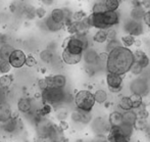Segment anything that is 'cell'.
<instances>
[{
    "instance_id": "obj_1",
    "label": "cell",
    "mask_w": 150,
    "mask_h": 142,
    "mask_svg": "<svg viewBox=\"0 0 150 142\" xmlns=\"http://www.w3.org/2000/svg\"><path fill=\"white\" fill-rule=\"evenodd\" d=\"M134 61V52L128 47L119 46L108 52L106 70L108 73L125 75L128 72H130Z\"/></svg>"
},
{
    "instance_id": "obj_2",
    "label": "cell",
    "mask_w": 150,
    "mask_h": 142,
    "mask_svg": "<svg viewBox=\"0 0 150 142\" xmlns=\"http://www.w3.org/2000/svg\"><path fill=\"white\" fill-rule=\"evenodd\" d=\"M63 49H67L75 54H83L88 49V40L86 35H73L67 38L62 43Z\"/></svg>"
},
{
    "instance_id": "obj_3",
    "label": "cell",
    "mask_w": 150,
    "mask_h": 142,
    "mask_svg": "<svg viewBox=\"0 0 150 142\" xmlns=\"http://www.w3.org/2000/svg\"><path fill=\"white\" fill-rule=\"evenodd\" d=\"M95 102L94 94L89 90H80L75 96V103L80 111H91Z\"/></svg>"
},
{
    "instance_id": "obj_4",
    "label": "cell",
    "mask_w": 150,
    "mask_h": 142,
    "mask_svg": "<svg viewBox=\"0 0 150 142\" xmlns=\"http://www.w3.org/2000/svg\"><path fill=\"white\" fill-rule=\"evenodd\" d=\"M42 98L45 103H59L64 99V92L61 88L51 87L42 91Z\"/></svg>"
},
{
    "instance_id": "obj_5",
    "label": "cell",
    "mask_w": 150,
    "mask_h": 142,
    "mask_svg": "<svg viewBox=\"0 0 150 142\" xmlns=\"http://www.w3.org/2000/svg\"><path fill=\"white\" fill-rule=\"evenodd\" d=\"M106 83L109 90L112 93L120 92L122 90V75H119V74H115V73H107Z\"/></svg>"
},
{
    "instance_id": "obj_6",
    "label": "cell",
    "mask_w": 150,
    "mask_h": 142,
    "mask_svg": "<svg viewBox=\"0 0 150 142\" xmlns=\"http://www.w3.org/2000/svg\"><path fill=\"white\" fill-rule=\"evenodd\" d=\"M26 59H27V55L23 50L14 49V51L12 52V54L10 55L9 62L12 67H14V69H20V67H23L26 65Z\"/></svg>"
},
{
    "instance_id": "obj_7",
    "label": "cell",
    "mask_w": 150,
    "mask_h": 142,
    "mask_svg": "<svg viewBox=\"0 0 150 142\" xmlns=\"http://www.w3.org/2000/svg\"><path fill=\"white\" fill-rule=\"evenodd\" d=\"M52 123L49 120H46V119H42L39 122L37 123V133L40 137L42 138H48L49 137V133L51 130Z\"/></svg>"
},
{
    "instance_id": "obj_8",
    "label": "cell",
    "mask_w": 150,
    "mask_h": 142,
    "mask_svg": "<svg viewBox=\"0 0 150 142\" xmlns=\"http://www.w3.org/2000/svg\"><path fill=\"white\" fill-rule=\"evenodd\" d=\"M125 30L128 32V34L133 35V36H139V35H141L143 32L142 24H140L139 21H135V20H133V18L126 23Z\"/></svg>"
},
{
    "instance_id": "obj_9",
    "label": "cell",
    "mask_w": 150,
    "mask_h": 142,
    "mask_svg": "<svg viewBox=\"0 0 150 142\" xmlns=\"http://www.w3.org/2000/svg\"><path fill=\"white\" fill-rule=\"evenodd\" d=\"M131 91L132 93H137V94L144 95L146 94L147 90H148V86L145 80L143 79H136L131 83Z\"/></svg>"
},
{
    "instance_id": "obj_10",
    "label": "cell",
    "mask_w": 150,
    "mask_h": 142,
    "mask_svg": "<svg viewBox=\"0 0 150 142\" xmlns=\"http://www.w3.org/2000/svg\"><path fill=\"white\" fill-rule=\"evenodd\" d=\"M103 21H104L106 28L109 29L119 24L120 16L117 13V11H108V10H106L105 12H103Z\"/></svg>"
},
{
    "instance_id": "obj_11",
    "label": "cell",
    "mask_w": 150,
    "mask_h": 142,
    "mask_svg": "<svg viewBox=\"0 0 150 142\" xmlns=\"http://www.w3.org/2000/svg\"><path fill=\"white\" fill-rule=\"evenodd\" d=\"M61 57H62V60L64 61L67 65H78V63L82 60L83 54H75V53L69 52L67 49H63Z\"/></svg>"
},
{
    "instance_id": "obj_12",
    "label": "cell",
    "mask_w": 150,
    "mask_h": 142,
    "mask_svg": "<svg viewBox=\"0 0 150 142\" xmlns=\"http://www.w3.org/2000/svg\"><path fill=\"white\" fill-rule=\"evenodd\" d=\"M12 118L10 105L6 102H0V122L5 123Z\"/></svg>"
},
{
    "instance_id": "obj_13",
    "label": "cell",
    "mask_w": 150,
    "mask_h": 142,
    "mask_svg": "<svg viewBox=\"0 0 150 142\" xmlns=\"http://www.w3.org/2000/svg\"><path fill=\"white\" fill-rule=\"evenodd\" d=\"M48 138H49L52 142H62L63 139H64L63 131L59 128V126L52 125L51 130H50V133H49V137H48Z\"/></svg>"
},
{
    "instance_id": "obj_14",
    "label": "cell",
    "mask_w": 150,
    "mask_h": 142,
    "mask_svg": "<svg viewBox=\"0 0 150 142\" xmlns=\"http://www.w3.org/2000/svg\"><path fill=\"white\" fill-rule=\"evenodd\" d=\"M134 58H135V61L138 62L139 65H142L144 69L149 65V62H150L149 57L144 51H142V50H136V51L134 52Z\"/></svg>"
},
{
    "instance_id": "obj_15",
    "label": "cell",
    "mask_w": 150,
    "mask_h": 142,
    "mask_svg": "<svg viewBox=\"0 0 150 142\" xmlns=\"http://www.w3.org/2000/svg\"><path fill=\"white\" fill-rule=\"evenodd\" d=\"M18 109L21 113L27 114L31 111L32 109V101L30 98H21L20 100L18 101Z\"/></svg>"
},
{
    "instance_id": "obj_16",
    "label": "cell",
    "mask_w": 150,
    "mask_h": 142,
    "mask_svg": "<svg viewBox=\"0 0 150 142\" xmlns=\"http://www.w3.org/2000/svg\"><path fill=\"white\" fill-rule=\"evenodd\" d=\"M145 10L144 7L142 6V4H139V5H135L133 7L132 11H131V18L135 21H140L143 20L144 18V14H145Z\"/></svg>"
},
{
    "instance_id": "obj_17",
    "label": "cell",
    "mask_w": 150,
    "mask_h": 142,
    "mask_svg": "<svg viewBox=\"0 0 150 142\" xmlns=\"http://www.w3.org/2000/svg\"><path fill=\"white\" fill-rule=\"evenodd\" d=\"M124 123L122 114L120 111H112L109 116V124L111 127H120Z\"/></svg>"
},
{
    "instance_id": "obj_18",
    "label": "cell",
    "mask_w": 150,
    "mask_h": 142,
    "mask_svg": "<svg viewBox=\"0 0 150 142\" xmlns=\"http://www.w3.org/2000/svg\"><path fill=\"white\" fill-rule=\"evenodd\" d=\"M44 24H45V26H46V29L49 30V31H51V32H57L62 29V27H63V24H58V23H56L55 21H53V18H51V16L46 18Z\"/></svg>"
},
{
    "instance_id": "obj_19",
    "label": "cell",
    "mask_w": 150,
    "mask_h": 142,
    "mask_svg": "<svg viewBox=\"0 0 150 142\" xmlns=\"http://www.w3.org/2000/svg\"><path fill=\"white\" fill-rule=\"evenodd\" d=\"M14 51V48L9 44H3L0 47V59L3 60H9L10 55Z\"/></svg>"
},
{
    "instance_id": "obj_20",
    "label": "cell",
    "mask_w": 150,
    "mask_h": 142,
    "mask_svg": "<svg viewBox=\"0 0 150 142\" xmlns=\"http://www.w3.org/2000/svg\"><path fill=\"white\" fill-rule=\"evenodd\" d=\"M122 118H124V123L132 125V126H134V127H135V125H136L137 120H138L136 111H134L133 109L132 111H125V113L122 114Z\"/></svg>"
},
{
    "instance_id": "obj_21",
    "label": "cell",
    "mask_w": 150,
    "mask_h": 142,
    "mask_svg": "<svg viewBox=\"0 0 150 142\" xmlns=\"http://www.w3.org/2000/svg\"><path fill=\"white\" fill-rule=\"evenodd\" d=\"M50 16L53 18V21H55L58 24H65V16L62 8H54L50 13Z\"/></svg>"
},
{
    "instance_id": "obj_22",
    "label": "cell",
    "mask_w": 150,
    "mask_h": 142,
    "mask_svg": "<svg viewBox=\"0 0 150 142\" xmlns=\"http://www.w3.org/2000/svg\"><path fill=\"white\" fill-rule=\"evenodd\" d=\"M93 40H94L96 43H104L108 40L107 37V32L106 30H98V31L95 33V35L93 36Z\"/></svg>"
},
{
    "instance_id": "obj_23",
    "label": "cell",
    "mask_w": 150,
    "mask_h": 142,
    "mask_svg": "<svg viewBox=\"0 0 150 142\" xmlns=\"http://www.w3.org/2000/svg\"><path fill=\"white\" fill-rule=\"evenodd\" d=\"M119 105L124 111H132V109H133V104H132V101H131L130 96L122 97V98H120V100Z\"/></svg>"
},
{
    "instance_id": "obj_24",
    "label": "cell",
    "mask_w": 150,
    "mask_h": 142,
    "mask_svg": "<svg viewBox=\"0 0 150 142\" xmlns=\"http://www.w3.org/2000/svg\"><path fill=\"white\" fill-rule=\"evenodd\" d=\"M104 6L108 11H117L120 4V0H104Z\"/></svg>"
},
{
    "instance_id": "obj_25",
    "label": "cell",
    "mask_w": 150,
    "mask_h": 142,
    "mask_svg": "<svg viewBox=\"0 0 150 142\" xmlns=\"http://www.w3.org/2000/svg\"><path fill=\"white\" fill-rule=\"evenodd\" d=\"M85 55H84V58H85L86 62L87 63H95L97 60H98V54L94 51V50H85Z\"/></svg>"
},
{
    "instance_id": "obj_26",
    "label": "cell",
    "mask_w": 150,
    "mask_h": 142,
    "mask_svg": "<svg viewBox=\"0 0 150 142\" xmlns=\"http://www.w3.org/2000/svg\"><path fill=\"white\" fill-rule=\"evenodd\" d=\"M94 97H95V101L99 104H102L105 101L107 100V93L105 92L102 89H99L96 92L94 93Z\"/></svg>"
},
{
    "instance_id": "obj_27",
    "label": "cell",
    "mask_w": 150,
    "mask_h": 142,
    "mask_svg": "<svg viewBox=\"0 0 150 142\" xmlns=\"http://www.w3.org/2000/svg\"><path fill=\"white\" fill-rule=\"evenodd\" d=\"M53 81H54V87H56V88L63 89L65 85H67V78L63 75L53 76Z\"/></svg>"
},
{
    "instance_id": "obj_28",
    "label": "cell",
    "mask_w": 150,
    "mask_h": 142,
    "mask_svg": "<svg viewBox=\"0 0 150 142\" xmlns=\"http://www.w3.org/2000/svg\"><path fill=\"white\" fill-rule=\"evenodd\" d=\"M120 130H122V133L127 137V138H130L131 136L133 135L134 133V126L132 125H129V124H126V123H122V125L120 126Z\"/></svg>"
},
{
    "instance_id": "obj_29",
    "label": "cell",
    "mask_w": 150,
    "mask_h": 142,
    "mask_svg": "<svg viewBox=\"0 0 150 142\" xmlns=\"http://www.w3.org/2000/svg\"><path fill=\"white\" fill-rule=\"evenodd\" d=\"M130 98L133 104V109H137L138 107H140L142 105V98H143L142 95L137 94V93H132Z\"/></svg>"
},
{
    "instance_id": "obj_30",
    "label": "cell",
    "mask_w": 150,
    "mask_h": 142,
    "mask_svg": "<svg viewBox=\"0 0 150 142\" xmlns=\"http://www.w3.org/2000/svg\"><path fill=\"white\" fill-rule=\"evenodd\" d=\"M135 42H136V39H135V36L133 35H130V34H128V35L126 36H122V46H125V47H131V46L135 45Z\"/></svg>"
},
{
    "instance_id": "obj_31",
    "label": "cell",
    "mask_w": 150,
    "mask_h": 142,
    "mask_svg": "<svg viewBox=\"0 0 150 142\" xmlns=\"http://www.w3.org/2000/svg\"><path fill=\"white\" fill-rule=\"evenodd\" d=\"M12 80H13V78H12V76H10V75L1 76V77H0V87L3 89L8 88V87L12 84Z\"/></svg>"
},
{
    "instance_id": "obj_32",
    "label": "cell",
    "mask_w": 150,
    "mask_h": 142,
    "mask_svg": "<svg viewBox=\"0 0 150 142\" xmlns=\"http://www.w3.org/2000/svg\"><path fill=\"white\" fill-rule=\"evenodd\" d=\"M16 121L13 120V119H10V120H8L7 122L4 123V126H3V129L6 131L7 133H12L14 132V130H16Z\"/></svg>"
},
{
    "instance_id": "obj_33",
    "label": "cell",
    "mask_w": 150,
    "mask_h": 142,
    "mask_svg": "<svg viewBox=\"0 0 150 142\" xmlns=\"http://www.w3.org/2000/svg\"><path fill=\"white\" fill-rule=\"evenodd\" d=\"M39 56H40V59H41L43 62L48 63V62H50V61L52 60V53H51V51H50V50H48V49L42 50V51L40 52Z\"/></svg>"
},
{
    "instance_id": "obj_34",
    "label": "cell",
    "mask_w": 150,
    "mask_h": 142,
    "mask_svg": "<svg viewBox=\"0 0 150 142\" xmlns=\"http://www.w3.org/2000/svg\"><path fill=\"white\" fill-rule=\"evenodd\" d=\"M136 114H137V116L138 119H142V120H146L147 118L149 116V111H147L146 107L145 105H141L140 107H138L136 111Z\"/></svg>"
},
{
    "instance_id": "obj_35",
    "label": "cell",
    "mask_w": 150,
    "mask_h": 142,
    "mask_svg": "<svg viewBox=\"0 0 150 142\" xmlns=\"http://www.w3.org/2000/svg\"><path fill=\"white\" fill-rule=\"evenodd\" d=\"M11 65H10L9 60H3L0 59V73L1 74H7L11 70Z\"/></svg>"
},
{
    "instance_id": "obj_36",
    "label": "cell",
    "mask_w": 150,
    "mask_h": 142,
    "mask_svg": "<svg viewBox=\"0 0 150 142\" xmlns=\"http://www.w3.org/2000/svg\"><path fill=\"white\" fill-rule=\"evenodd\" d=\"M143 69H144V67H143L142 65H139V63H138V62H136V61H134V63H133L132 67H131L130 72L133 74V75L138 76V75H141V74H142Z\"/></svg>"
},
{
    "instance_id": "obj_37",
    "label": "cell",
    "mask_w": 150,
    "mask_h": 142,
    "mask_svg": "<svg viewBox=\"0 0 150 142\" xmlns=\"http://www.w3.org/2000/svg\"><path fill=\"white\" fill-rule=\"evenodd\" d=\"M105 11H106V8H105V6H104V3L97 2L92 7L93 13H103V12H105Z\"/></svg>"
},
{
    "instance_id": "obj_38",
    "label": "cell",
    "mask_w": 150,
    "mask_h": 142,
    "mask_svg": "<svg viewBox=\"0 0 150 142\" xmlns=\"http://www.w3.org/2000/svg\"><path fill=\"white\" fill-rule=\"evenodd\" d=\"M86 18V13L83 10H79V11H76L71 16V21L73 22H82L84 18Z\"/></svg>"
},
{
    "instance_id": "obj_39",
    "label": "cell",
    "mask_w": 150,
    "mask_h": 142,
    "mask_svg": "<svg viewBox=\"0 0 150 142\" xmlns=\"http://www.w3.org/2000/svg\"><path fill=\"white\" fill-rule=\"evenodd\" d=\"M119 46H122V44H120L117 39L109 40L108 44H107V46H106V49H107V51L109 52V51H111L112 49H115V48L119 47Z\"/></svg>"
},
{
    "instance_id": "obj_40",
    "label": "cell",
    "mask_w": 150,
    "mask_h": 142,
    "mask_svg": "<svg viewBox=\"0 0 150 142\" xmlns=\"http://www.w3.org/2000/svg\"><path fill=\"white\" fill-rule=\"evenodd\" d=\"M71 118L74 122L76 123H82V111H73L71 114Z\"/></svg>"
},
{
    "instance_id": "obj_41",
    "label": "cell",
    "mask_w": 150,
    "mask_h": 142,
    "mask_svg": "<svg viewBox=\"0 0 150 142\" xmlns=\"http://www.w3.org/2000/svg\"><path fill=\"white\" fill-rule=\"evenodd\" d=\"M137 129L139 130H145L147 128V123H146V120H142V119H138L136 122V125H135Z\"/></svg>"
},
{
    "instance_id": "obj_42",
    "label": "cell",
    "mask_w": 150,
    "mask_h": 142,
    "mask_svg": "<svg viewBox=\"0 0 150 142\" xmlns=\"http://www.w3.org/2000/svg\"><path fill=\"white\" fill-rule=\"evenodd\" d=\"M92 116H91L90 111H82V123L84 124H88V123L91 121Z\"/></svg>"
},
{
    "instance_id": "obj_43",
    "label": "cell",
    "mask_w": 150,
    "mask_h": 142,
    "mask_svg": "<svg viewBox=\"0 0 150 142\" xmlns=\"http://www.w3.org/2000/svg\"><path fill=\"white\" fill-rule=\"evenodd\" d=\"M36 65H37V61H36V59L34 58V56H32V55L27 56V59H26V65L27 67H35Z\"/></svg>"
},
{
    "instance_id": "obj_44",
    "label": "cell",
    "mask_w": 150,
    "mask_h": 142,
    "mask_svg": "<svg viewBox=\"0 0 150 142\" xmlns=\"http://www.w3.org/2000/svg\"><path fill=\"white\" fill-rule=\"evenodd\" d=\"M36 16H38L39 18H43L46 16V10L43 7H38L36 8Z\"/></svg>"
},
{
    "instance_id": "obj_45",
    "label": "cell",
    "mask_w": 150,
    "mask_h": 142,
    "mask_svg": "<svg viewBox=\"0 0 150 142\" xmlns=\"http://www.w3.org/2000/svg\"><path fill=\"white\" fill-rule=\"evenodd\" d=\"M107 37H108V40H113V39H117V31L111 28L107 29Z\"/></svg>"
},
{
    "instance_id": "obj_46",
    "label": "cell",
    "mask_w": 150,
    "mask_h": 142,
    "mask_svg": "<svg viewBox=\"0 0 150 142\" xmlns=\"http://www.w3.org/2000/svg\"><path fill=\"white\" fill-rule=\"evenodd\" d=\"M38 87H39L41 91H44L48 88V85H47V83H46L45 79H40L39 81H38Z\"/></svg>"
},
{
    "instance_id": "obj_47",
    "label": "cell",
    "mask_w": 150,
    "mask_h": 142,
    "mask_svg": "<svg viewBox=\"0 0 150 142\" xmlns=\"http://www.w3.org/2000/svg\"><path fill=\"white\" fill-rule=\"evenodd\" d=\"M48 85V88H51V87H54V81H53V76H47V77L44 78Z\"/></svg>"
},
{
    "instance_id": "obj_48",
    "label": "cell",
    "mask_w": 150,
    "mask_h": 142,
    "mask_svg": "<svg viewBox=\"0 0 150 142\" xmlns=\"http://www.w3.org/2000/svg\"><path fill=\"white\" fill-rule=\"evenodd\" d=\"M107 59H108V53L107 52H102V53L98 54V60L103 61V62L106 63Z\"/></svg>"
},
{
    "instance_id": "obj_49",
    "label": "cell",
    "mask_w": 150,
    "mask_h": 142,
    "mask_svg": "<svg viewBox=\"0 0 150 142\" xmlns=\"http://www.w3.org/2000/svg\"><path fill=\"white\" fill-rule=\"evenodd\" d=\"M143 21H144L145 25H146V26H148L150 28V10L145 12L144 18H143Z\"/></svg>"
},
{
    "instance_id": "obj_50",
    "label": "cell",
    "mask_w": 150,
    "mask_h": 142,
    "mask_svg": "<svg viewBox=\"0 0 150 142\" xmlns=\"http://www.w3.org/2000/svg\"><path fill=\"white\" fill-rule=\"evenodd\" d=\"M59 128L61 129L62 131H65V130H67L69 129V123L67 122V121H64V120H61L60 122H59Z\"/></svg>"
},
{
    "instance_id": "obj_51",
    "label": "cell",
    "mask_w": 150,
    "mask_h": 142,
    "mask_svg": "<svg viewBox=\"0 0 150 142\" xmlns=\"http://www.w3.org/2000/svg\"><path fill=\"white\" fill-rule=\"evenodd\" d=\"M50 111H51V107L46 103L43 107V109H42V113H43V114H49Z\"/></svg>"
},
{
    "instance_id": "obj_52",
    "label": "cell",
    "mask_w": 150,
    "mask_h": 142,
    "mask_svg": "<svg viewBox=\"0 0 150 142\" xmlns=\"http://www.w3.org/2000/svg\"><path fill=\"white\" fill-rule=\"evenodd\" d=\"M141 4H142V6L144 8H149L150 7V0H143V1L141 2Z\"/></svg>"
},
{
    "instance_id": "obj_53",
    "label": "cell",
    "mask_w": 150,
    "mask_h": 142,
    "mask_svg": "<svg viewBox=\"0 0 150 142\" xmlns=\"http://www.w3.org/2000/svg\"><path fill=\"white\" fill-rule=\"evenodd\" d=\"M67 111H61V113L58 114V116H57V118L59 119V120H64L65 118H67Z\"/></svg>"
},
{
    "instance_id": "obj_54",
    "label": "cell",
    "mask_w": 150,
    "mask_h": 142,
    "mask_svg": "<svg viewBox=\"0 0 150 142\" xmlns=\"http://www.w3.org/2000/svg\"><path fill=\"white\" fill-rule=\"evenodd\" d=\"M41 1H42V3H43L44 5L50 6V5H52V4H53L54 0H41Z\"/></svg>"
},
{
    "instance_id": "obj_55",
    "label": "cell",
    "mask_w": 150,
    "mask_h": 142,
    "mask_svg": "<svg viewBox=\"0 0 150 142\" xmlns=\"http://www.w3.org/2000/svg\"><path fill=\"white\" fill-rule=\"evenodd\" d=\"M135 44H136V45H141V41H139V40H136V42H135Z\"/></svg>"
},
{
    "instance_id": "obj_56",
    "label": "cell",
    "mask_w": 150,
    "mask_h": 142,
    "mask_svg": "<svg viewBox=\"0 0 150 142\" xmlns=\"http://www.w3.org/2000/svg\"><path fill=\"white\" fill-rule=\"evenodd\" d=\"M43 142H52L51 140H50V139L49 138H48V139H46V140H44Z\"/></svg>"
},
{
    "instance_id": "obj_57",
    "label": "cell",
    "mask_w": 150,
    "mask_h": 142,
    "mask_svg": "<svg viewBox=\"0 0 150 142\" xmlns=\"http://www.w3.org/2000/svg\"><path fill=\"white\" fill-rule=\"evenodd\" d=\"M148 137H149V139H150V132L148 133Z\"/></svg>"
},
{
    "instance_id": "obj_58",
    "label": "cell",
    "mask_w": 150,
    "mask_h": 142,
    "mask_svg": "<svg viewBox=\"0 0 150 142\" xmlns=\"http://www.w3.org/2000/svg\"><path fill=\"white\" fill-rule=\"evenodd\" d=\"M122 142H130V141H129V140H126V141H122Z\"/></svg>"
},
{
    "instance_id": "obj_59",
    "label": "cell",
    "mask_w": 150,
    "mask_h": 142,
    "mask_svg": "<svg viewBox=\"0 0 150 142\" xmlns=\"http://www.w3.org/2000/svg\"><path fill=\"white\" fill-rule=\"evenodd\" d=\"M0 142H1V141H0Z\"/></svg>"
}]
</instances>
